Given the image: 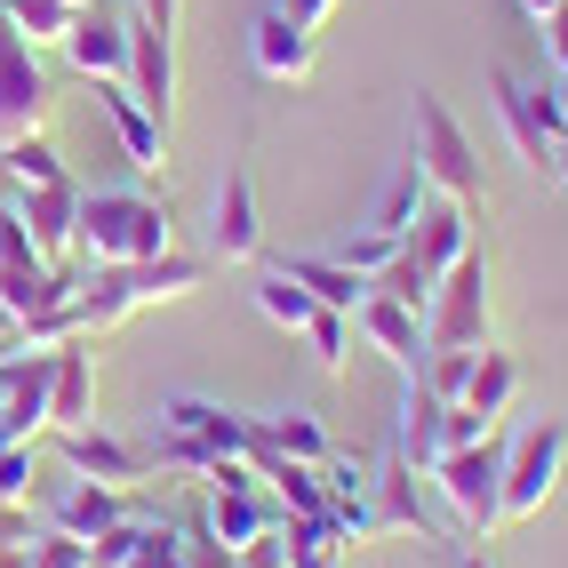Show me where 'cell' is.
I'll use <instances>...</instances> for the list:
<instances>
[{"label":"cell","mask_w":568,"mask_h":568,"mask_svg":"<svg viewBox=\"0 0 568 568\" xmlns=\"http://www.w3.org/2000/svg\"><path fill=\"white\" fill-rule=\"evenodd\" d=\"M184 568H241V552H233V545H216V537H209V520H193V528H184Z\"/></svg>","instance_id":"34"},{"label":"cell","mask_w":568,"mask_h":568,"mask_svg":"<svg viewBox=\"0 0 568 568\" xmlns=\"http://www.w3.org/2000/svg\"><path fill=\"white\" fill-rule=\"evenodd\" d=\"M0 336H17V313H9V296H0Z\"/></svg>","instance_id":"44"},{"label":"cell","mask_w":568,"mask_h":568,"mask_svg":"<svg viewBox=\"0 0 568 568\" xmlns=\"http://www.w3.org/2000/svg\"><path fill=\"white\" fill-rule=\"evenodd\" d=\"M0 497L32 505V448H24V440H9V448H0Z\"/></svg>","instance_id":"35"},{"label":"cell","mask_w":568,"mask_h":568,"mask_svg":"<svg viewBox=\"0 0 568 568\" xmlns=\"http://www.w3.org/2000/svg\"><path fill=\"white\" fill-rule=\"evenodd\" d=\"M256 313L273 321V328H288V336H305V321H313L321 305H313L305 281H288L281 264H264V273H256Z\"/></svg>","instance_id":"25"},{"label":"cell","mask_w":568,"mask_h":568,"mask_svg":"<svg viewBox=\"0 0 568 568\" xmlns=\"http://www.w3.org/2000/svg\"><path fill=\"white\" fill-rule=\"evenodd\" d=\"M89 416H97V353L89 336H72L49 353V425H89Z\"/></svg>","instance_id":"19"},{"label":"cell","mask_w":568,"mask_h":568,"mask_svg":"<svg viewBox=\"0 0 568 568\" xmlns=\"http://www.w3.org/2000/svg\"><path fill=\"white\" fill-rule=\"evenodd\" d=\"M552 9H560V0H520V17H528V24H545Z\"/></svg>","instance_id":"42"},{"label":"cell","mask_w":568,"mask_h":568,"mask_svg":"<svg viewBox=\"0 0 568 568\" xmlns=\"http://www.w3.org/2000/svg\"><path fill=\"white\" fill-rule=\"evenodd\" d=\"M209 256L216 264H256L264 256V209H256V176L248 161H233L209 193Z\"/></svg>","instance_id":"8"},{"label":"cell","mask_w":568,"mask_h":568,"mask_svg":"<svg viewBox=\"0 0 568 568\" xmlns=\"http://www.w3.org/2000/svg\"><path fill=\"white\" fill-rule=\"evenodd\" d=\"M505 433H480L473 448H448V457H433L425 473H433V488H440V505H448V520L465 528V537H497L505 528Z\"/></svg>","instance_id":"4"},{"label":"cell","mask_w":568,"mask_h":568,"mask_svg":"<svg viewBox=\"0 0 568 568\" xmlns=\"http://www.w3.org/2000/svg\"><path fill=\"white\" fill-rule=\"evenodd\" d=\"M288 9H296V17H305V24H313V32H321V24H328V17H336V9H345V0H288Z\"/></svg>","instance_id":"41"},{"label":"cell","mask_w":568,"mask_h":568,"mask_svg":"<svg viewBox=\"0 0 568 568\" xmlns=\"http://www.w3.org/2000/svg\"><path fill=\"white\" fill-rule=\"evenodd\" d=\"M49 104H57V89H49L41 57H32V41L9 24V9H0V144L41 136L49 129Z\"/></svg>","instance_id":"6"},{"label":"cell","mask_w":568,"mask_h":568,"mask_svg":"<svg viewBox=\"0 0 568 568\" xmlns=\"http://www.w3.org/2000/svg\"><path fill=\"white\" fill-rule=\"evenodd\" d=\"M136 17H144V24H161V32H176V17H184V0H136Z\"/></svg>","instance_id":"40"},{"label":"cell","mask_w":568,"mask_h":568,"mask_svg":"<svg viewBox=\"0 0 568 568\" xmlns=\"http://www.w3.org/2000/svg\"><path fill=\"white\" fill-rule=\"evenodd\" d=\"M433 560L440 568H488V552H473L465 537H433Z\"/></svg>","instance_id":"38"},{"label":"cell","mask_w":568,"mask_h":568,"mask_svg":"<svg viewBox=\"0 0 568 568\" xmlns=\"http://www.w3.org/2000/svg\"><path fill=\"white\" fill-rule=\"evenodd\" d=\"M281 273H288V281H305V288H313V305H328V313H353L361 296H368V273H353V264H336V256H288Z\"/></svg>","instance_id":"23"},{"label":"cell","mask_w":568,"mask_h":568,"mask_svg":"<svg viewBox=\"0 0 568 568\" xmlns=\"http://www.w3.org/2000/svg\"><path fill=\"white\" fill-rule=\"evenodd\" d=\"M0 9H9V24L24 32L32 49H41V41H64V32H72V17H81L89 0H0Z\"/></svg>","instance_id":"28"},{"label":"cell","mask_w":568,"mask_h":568,"mask_svg":"<svg viewBox=\"0 0 568 568\" xmlns=\"http://www.w3.org/2000/svg\"><path fill=\"white\" fill-rule=\"evenodd\" d=\"M32 537H41V520H32V505L0 497V545H32Z\"/></svg>","instance_id":"37"},{"label":"cell","mask_w":568,"mask_h":568,"mask_svg":"<svg viewBox=\"0 0 568 568\" xmlns=\"http://www.w3.org/2000/svg\"><path fill=\"white\" fill-rule=\"evenodd\" d=\"M273 545H281L288 568H336V560H345V545H336V528H328V520H296V513L273 528Z\"/></svg>","instance_id":"26"},{"label":"cell","mask_w":568,"mask_h":568,"mask_svg":"<svg viewBox=\"0 0 568 568\" xmlns=\"http://www.w3.org/2000/svg\"><path fill=\"white\" fill-rule=\"evenodd\" d=\"M129 568H184V528H161V520H153Z\"/></svg>","instance_id":"33"},{"label":"cell","mask_w":568,"mask_h":568,"mask_svg":"<svg viewBox=\"0 0 568 568\" xmlns=\"http://www.w3.org/2000/svg\"><path fill=\"white\" fill-rule=\"evenodd\" d=\"M545 57H552V72H568V0L545 17Z\"/></svg>","instance_id":"39"},{"label":"cell","mask_w":568,"mask_h":568,"mask_svg":"<svg viewBox=\"0 0 568 568\" xmlns=\"http://www.w3.org/2000/svg\"><path fill=\"white\" fill-rule=\"evenodd\" d=\"M0 448H9V433H0Z\"/></svg>","instance_id":"45"},{"label":"cell","mask_w":568,"mask_h":568,"mask_svg":"<svg viewBox=\"0 0 568 568\" xmlns=\"http://www.w3.org/2000/svg\"><path fill=\"white\" fill-rule=\"evenodd\" d=\"M161 425L209 440L216 457H248V416H241V408H216V400H201V393H169V400H161Z\"/></svg>","instance_id":"20"},{"label":"cell","mask_w":568,"mask_h":568,"mask_svg":"<svg viewBox=\"0 0 568 568\" xmlns=\"http://www.w3.org/2000/svg\"><path fill=\"white\" fill-rule=\"evenodd\" d=\"M0 176H9L17 193H32V184H64L72 169L57 161V144H49V136H17V144H0Z\"/></svg>","instance_id":"27"},{"label":"cell","mask_w":568,"mask_h":568,"mask_svg":"<svg viewBox=\"0 0 568 568\" xmlns=\"http://www.w3.org/2000/svg\"><path fill=\"white\" fill-rule=\"evenodd\" d=\"M305 345H313V361H321L328 376H345V368H353V313H328V305H321V313L305 321Z\"/></svg>","instance_id":"29"},{"label":"cell","mask_w":568,"mask_h":568,"mask_svg":"<svg viewBox=\"0 0 568 568\" xmlns=\"http://www.w3.org/2000/svg\"><path fill=\"white\" fill-rule=\"evenodd\" d=\"M368 288H376V296H393V305H408V313H425V305H433V281H425V264H416L408 248L385 264V273H368Z\"/></svg>","instance_id":"30"},{"label":"cell","mask_w":568,"mask_h":568,"mask_svg":"<svg viewBox=\"0 0 568 568\" xmlns=\"http://www.w3.org/2000/svg\"><path fill=\"white\" fill-rule=\"evenodd\" d=\"M112 520H129V488H104V480H64L41 528H57V537H81V545H97Z\"/></svg>","instance_id":"17"},{"label":"cell","mask_w":568,"mask_h":568,"mask_svg":"<svg viewBox=\"0 0 568 568\" xmlns=\"http://www.w3.org/2000/svg\"><path fill=\"white\" fill-rule=\"evenodd\" d=\"M57 457H64L72 480H104V488H136L144 473H153V457H144L136 440L97 433V425H57Z\"/></svg>","instance_id":"10"},{"label":"cell","mask_w":568,"mask_h":568,"mask_svg":"<svg viewBox=\"0 0 568 568\" xmlns=\"http://www.w3.org/2000/svg\"><path fill=\"white\" fill-rule=\"evenodd\" d=\"M473 224H480L473 209H457V201H440V193H433V201H425V216L408 224V241H400V248H408L416 264H425V281H440L448 264H457V256L473 248Z\"/></svg>","instance_id":"15"},{"label":"cell","mask_w":568,"mask_h":568,"mask_svg":"<svg viewBox=\"0 0 568 568\" xmlns=\"http://www.w3.org/2000/svg\"><path fill=\"white\" fill-rule=\"evenodd\" d=\"M209 281V256H144V264H121V273H97L89 288H72V328L81 336H104V328H121L129 313L144 305H169V296H193Z\"/></svg>","instance_id":"2"},{"label":"cell","mask_w":568,"mask_h":568,"mask_svg":"<svg viewBox=\"0 0 568 568\" xmlns=\"http://www.w3.org/2000/svg\"><path fill=\"white\" fill-rule=\"evenodd\" d=\"M568 473V425H528L505 448V520H537Z\"/></svg>","instance_id":"7"},{"label":"cell","mask_w":568,"mask_h":568,"mask_svg":"<svg viewBox=\"0 0 568 568\" xmlns=\"http://www.w3.org/2000/svg\"><path fill=\"white\" fill-rule=\"evenodd\" d=\"M353 336H368V345L400 368V385H416V376H425V313H408V305H393V296L368 288L361 305H353Z\"/></svg>","instance_id":"11"},{"label":"cell","mask_w":568,"mask_h":568,"mask_svg":"<svg viewBox=\"0 0 568 568\" xmlns=\"http://www.w3.org/2000/svg\"><path fill=\"white\" fill-rule=\"evenodd\" d=\"M416 176L433 184L440 201H457L473 216H488V176H480V144L465 136V121L448 112L433 89H416V144H408Z\"/></svg>","instance_id":"3"},{"label":"cell","mask_w":568,"mask_h":568,"mask_svg":"<svg viewBox=\"0 0 568 568\" xmlns=\"http://www.w3.org/2000/svg\"><path fill=\"white\" fill-rule=\"evenodd\" d=\"M57 49H64V64L81 72V81H129V24H121V17H104L97 0H89L81 17H72V32H64Z\"/></svg>","instance_id":"14"},{"label":"cell","mask_w":568,"mask_h":568,"mask_svg":"<svg viewBox=\"0 0 568 568\" xmlns=\"http://www.w3.org/2000/svg\"><path fill=\"white\" fill-rule=\"evenodd\" d=\"M425 201H433V184L425 176H416V161H400L393 176H385V193H376V233H393V241H408V224L416 216H425Z\"/></svg>","instance_id":"24"},{"label":"cell","mask_w":568,"mask_h":568,"mask_svg":"<svg viewBox=\"0 0 568 568\" xmlns=\"http://www.w3.org/2000/svg\"><path fill=\"white\" fill-rule=\"evenodd\" d=\"M488 89H497V121H505V136H513V153L528 161V169H552V129H545V112H537V89L520 81V72H488Z\"/></svg>","instance_id":"18"},{"label":"cell","mask_w":568,"mask_h":568,"mask_svg":"<svg viewBox=\"0 0 568 568\" xmlns=\"http://www.w3.org/2000/svg\"><path fill=\"white\" fill-rule=\"evenodd\" d=\"M17 216H24V233H32V248H41L49 264L72 248V216H81V184H32V193H17Z\"/></svg>","instance_id":"22"},{"label":"cell","mask_w":568,"mask_h":568,"mask_svg":"<svg viewBox=\"0 0 568 568\" xmlns=\"http://www.w3.org/2000/svg\"><path fill=\"white\" fill-rule=\"evenodd\" d=\"M552 176H560V184H568V136H560V144H552Z\"/></svg>","instance_id":"43"},{"label":"cell","mask_w":568,"mask_h":568,"mask_svg":"<svg viewBox=\"0 0 568 568\" xmlns=\"http://www.w3.org/2000/svg\"><path fill=\"white\" fill-rule=\"evenodd\" d=\"M24 560H32V568H89V545H81V537H57V528H41V537L24 545Z\"/></svg>","instance_id":"32"},{"label":"cell","mask_w":568,"mask_h":568,"mask_svg":"<svg viewBox=\"0 0 568 568\" xmlns=\"http://www.w3.org/2000/svg\"><path fill=\"white\" fill-rule=\"evenodd\" d=\"M176 248V216L153 193H81V216H72V256L97 264V273H121V264L169 256Z\"/></svg>","instance_id":"1"},{"label":"cell","mask_w":568,"mask_h":568,"mask_svg":"<svg viewBox=\"0 0 568 568\" xmlns=\"http://www.w3.org/2000/svg\"><path fill=\"white\" fill-rule=\"evenodd\" d=\"M393 256H400V241H393V233H376V224H361V233L336 248V264H353V273H385Z\"/></svg>","instance_id":"31"},{"label":"cell","mask_w":568,"mask_h":568,"mask_svg":"<svg viewBox=\"0 0 568 568\" xmlns=\"http://www.w3.org/2000/svg\"><path fill=\"white\" fill-rule=\"evenodd\" d=\"M248 57L264 81H305L313 57H321V32L288 9V0H264V9L248 17Z\"/></svg>","instance_id":"9"},{"label":"cell","mask_w":568,"mask_h":568,"mask_svg":"<svg viewBox=\"0 0 568 568\" xmlns=\"http://www.w3.org/2000/svg\"><path fill=\"white\" fill-rule=\"evenodd\" d=\"M97 112L112 121V136H121V161L136 176H161L169 169V121H153V112L136 104L129 81H97Z\"/></svg>","instance_id":"12"},{"label":"cell","mask_w":568,"mask_h":568,"mask_svg":"<svg viewBox=\"0 0 568 568\" xmlns=\"http://www.w3.org/2000/svg\"><path fill=\"white\" fill-rule=\"evenodd\" d=\"M129 89L153 121H176V32L129 17Z\"/></svg>","instance_id":"13"},{"label":"cell","mask_w":568,"mask_h":568,"mask_svg":"<svg viewBox=\"0 0 568 568\" xmlns=\"http://www.w3.org/2000/svg\"><path fill=\"white\" fill-rule=\"evenodd\" d=\"M41 248H32V233H24V216H17V201H0V273L9 264H32Z\"/></svg>","instance_id":"36"},{"label":"cell","mask_w":568,"mask_h":568,"mask_svg":"<svg viewBox=\"0 0 568 568\" xmlns=\"http://www.w3.org/2000/svg\"><path fill=\"white\" fill-rule=\"evenodd\" d=\"M480 345H488V248L473 241V248L433 281L425 353H480Z\"/></svg>","instance_id":"5"},{"label":"cell","mask_w":568,"mask_h":568,"mask_svg":"<svg viewBox=\"0 0 568 568\" xmlns=\"http://www.w3.org/2000/svg\"><path fill=\"white\" fill-rule=\"evenodd\" d=\"M328 425L313 408H281V416H248V465H264V457H288V465H321L328 457Z\"/></svg>","instance_id":"16"},{"label":"cell","mask_w":568,"mask_h":568,"mask_svg":"<svg viewBox=\"0 0 568 568\" xmlns=\"http://www.w3.org/2000/svg\"><path fill=\"white\" fill-rule=\"evenodd\" d=\"M520 393H528V368L488 336L480 345V361H473V385H465V408L480 416V425H505V416L520 408Z\"/></svg>","instance_id":"21"}]
</instances>
